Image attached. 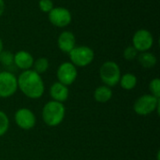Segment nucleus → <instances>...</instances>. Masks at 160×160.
<instances>
[{
    "label": "nucleus",
    "mask_w": 160,
    "mask_h": 160,
    "mask_svg": "<svg viewBox=\"0 0 160 160\" xmlns=\"http://www.w3.org/2000/svg\"><path fill=\"white\" fill-rule=\"evenodd\" d=\"M138 54H139V52L132 45L128 46L123 52V56L127 61H133V60L137 59Z\"/></svg>",
    "instance_id": "nucleus-21"
},
{
    "label": "nucleus",
    "mask_w": 160,
    "mask_h": 160,
    "mask_svg": "<svg viewBox=\"0 0 160 160\" xmlns=\"http://www.w3.org/2000/svg\"><path fill=\"white\" fill-rule=\"evenodd\" d=\"M49 67H50V63H49L48 58L39 57V58H38L37 60L34 61V65H33L32 69L35 70L37 73L41 75V74L45 73L49 69Z\"/></svg>",
    "instance_id": "nucleus-17"
},
{
    "label": "nucleus",
    "mask_w": 160,
    "mask_h": 160,
    "mask_svg": "<svg viewBox=\"0 0 160 160\" xmlns=\"http://www.w3.org/2000/svg\"><path fill=\"white\" fill-rule=\"evenodd\" d=\"M34 57L27 51H19L14 53V65L19 68L23 70H28L33 68L34 65Z\"/></svg>",
    "instance_id": "nucleus-12"
},
{
    "label": "nucleus",
    "mask_w": 160,
    "mask_h": 160,
    "mask_svg": "<svg viewBox=\"0 0 160 160\" xmlns=\"http://www.w3.org/2000/svg\"><path fill=\"white\" fill-rule=\"evenodd\" d=\"M137 59H138L139 64L144 68H152L158 63L157 56L150 52H143L139 53L137 56Z\"/></svg>",
    "instance_id": "nucleus-15"
},
{
    "label": "nucleus",
    "mask_w": 160,
    "mask_h": 160,
    "mask_svg": "<svg viewBox=\"0 0 160 160\" xmlns=\"http://www.w3.org/2000/svg\"><path fill=\"white\" fill-rule=\"evenodd\" d=\"M5 1L4 0H0V17L3 15L4 11H5Z\"/></svg>",
    "instance_id": "nucleus-23"
},
{
    "label": "nucleus",
    "mask_w": 160,
    "mask_h": 160,
    "mask_svg": "<svg viewBox=\"0 0 160 160\" xmlns=\"http://www.w3.org/2000/svg\"><path fill=\"white\" fill-rule=\"evenodd\" d=\"M48 18L50 22L59 28L67 27L72 21V15L69 9L63 7H55L49 13Z\"/></svg>",
    "instance_id": "nucleus-10"
},
{
    "label": "nucleus",
    "mask_w": 160,
    "mask_h": 160,
    "mask_svg": "<svg viewBox=\"0 0 160 160\" xmlns=\"http://www.w3.org/2000/svg\"><path fill=\"white\" fill-rule=\"evenodd\" d=\"M50 96L52 98V100L64 103L69 98L68 86H67L59 82H55L50 87Z\"/></svg>",
    "instance_id": "nucleus-13"
},
{
    "label": "nucleus",
    "mask_w": 160,
    "mask_h": 160,
    "mask_svg": "<svg viewBox=\"0 0 160 160\" xmlns=\"http://www.w3.org/2000/svg\"><path fill=\"white\" fill-rule=\"evenodd\" d=\"M70 63L76 68H85L93 63L95 59V52L92 48L88 46H76L68 52Z\"/></svg>",
    "instance_id": "nucleus-5"
},
{
    "label": "nucleus",
    "mask_w": 160,
    "mask_h": 160,
    "mask_svg": "<svg viewBox=\"0 0 160 160\" xmlns=\"http://www.w3.org/2000/svg\"><path fill=\"white\" fill-rule=\"evenodd\" d=\"M154 37L153 34L147 29L137 30L132 38V46L139 52H148L154 46Z\"/></svg>",
    "instance_id": "nucleus-7"
},
{
    "label": "nucleus",
    "mask_w": 160,
    "mask_h": 160,
    "mask_svg": "<svg viewBox=\"0 0 160 160\" xmlns=\"http://www.w3.org/2000/svg\"><path fill=\"white\" fill-rule=\"evenodd\" d=\"M18 89L30 99H38L45 93V83L40 74L35 70H23L18 77Z\"/></svg>",
    "instance_id": "nucleus-1"
},
{
    "label": "nucleus",
    "mask_w": 160,
    "mask_h": 160,
    "mask_svg": "<svg viewBox=\"0 0 160 160\" xmlns=\"http://www.w3.org/2000/svg\"><path fill=\"white\" fill-rule=\"evenodd\" d=\"M14 122L22 130H31L37 124V116L28 108H20L14 113Z\"/></svg>",
    "instance_id": "nucleus-8"
},
{
    "label": "nucleus",
    "mask_w": 160,
    "mask_h": 160,
    "mask_svg": "<svg viewBox=\"0 0 160 160\" xmlns=\"http://www.w3.org/2000/svg\"><path fill=\"white\" fill-rule=\"evenodd\" d=\"M9 129V118L8 114L0 111V138L3 137Z\"/></svg>",
    "instance_id": "nucleus-19"
},
{
    "label": "nucleus",
    "mask_w": 160,
    "mask_h": 160,
    "mask_svg": "<svg viewBox=\"0 0 160 160\" xmlns=\"http://www.w3.org/2000/svg\"><path fill=\"white\" fill-rule=\"evenodd\" d=\"M121 69L114 61H106L99 68V78L104 85L114 87L119 83L121 78Z\"/></svg>",
    "instance_id": "nucleus-4"
},
{
    "label": "nucleus",
    "mask_w": 160,
    "mask_h": 160,
    "mask_svg": "<svg viewBox=\"0 0 160 160\" xmlns=\"http://www.w3.org/2000/svg\"><path fill=\"white\" fill-rule=\"evenodd\" d=\"M57 82L69 86L73 84L78 78V69L70 62H64L59 65L56 71Z\"/></svg>",
    "instance_id": "nucleus-9"
},
{
    "label": "nucleus",
    "mask_w": 160,
    "mask_h": 160,
    "mask_svg": "<svg viewBox=\"0 0 160 160\" xmlns=\"http://www.w3.org/2000/svg\"><path fill=\"white\" fill-rule=\"evenodd\" d=\"M112 90L111 87L106 85H99L94 92V98L98 103H107L112 98Z\"/></svg>",
    "instance_id": "nucleus-14"
},
{
    "label": "nucleus",
    "mask_w": 160,
    "mask_h": 160,
    "mask_svg": "<svg viewBox=\"0 0 160 160\" xmlns=\"http://www.w3.org/2000/svg\"><path fill=\"white\" fill-rule=\"evenodd\" d=\"M159 106L160 98L154 97L151 94H145L135 100L133 110L135 113L140 116H147L156 111L159 113Z\"/></svg>",
    "instance_id": "nucleus-3"
},
{
    "label": "nucleus",
    "mask_w": 160,
    "mask_h": 160,
    "mask_svg": "<svg viewBox=\"0 0 160 160\" xmlns=\"http://www.w3.org/2000/svg\"><path fill=\"white\" fill-rule=\"evenodd\" d=\"M0 63L2 66L6 68H8L14 65V53H12L9 51L3 50L0 52Z\"/></svg>",
    "instance_id": "nucleus-18"
},
{
    "label": "nucleus",
    "mask_w": 160,
    "mask_h": 160,
    "mask_svg": "<svg viewBox=\"0 0 160 160\" xmlns=\"http://www.w3.org/2000/svg\"><path fill=\"white\" fill-rule=\"evenodd\" d=\"M18 91L17 77L10 71L0 72V98H8Z\"/></svg>",
    "instance_id": "nucleus-6"
},
{
    "label": "nucleus",
    "mask_w": 160,
    "mask_h": 160,
    "mask_svg": "<svg viewBox=\"0 0 160 160\" xmlns=\"http://www.w3.org/2000/svg\"><path fill=\"white\" fill-rule=\"evenodd\" d=\"M4 50V43H3V40L2 38H0V52Z\"/></svg>",
    "instance_id": "nucleus-24"
},
{
    "label": "nucleus",
    "mask_w": 160,
    "mask_h": 160,
    "mask_svg": "<svg viewBox=\"0 0 160 160\" xmlns=\"http://www.w3.org/2000/svg\"><path fill=\"white\" fill-rule=\"evenodd\" d=\"M66 116V107L64 103L50 100L46 102L41 111V117L44 124L50 128L60 126Z\"/></svg>",
    "instance_id": "nucleus-2"
},
{
    "label": "nucleus",
    "mask_w": 160,
    "mask_h": 160,
    "mask_svg": "<svg viewBox=\"0 0 160 160\" xmlns=\"http://www.w3.org/2000/svg\"><path fill=\"white\" fill-rule=\"evenodd\" d=\"M57 45L61 52L68 53L76 47L75 35L68 30L61 32L57 39Z\"/></svg>",
    "instance_id": "nucleus-11"
},
{
    "label": "nucleus",
    "mask_w": 160,
    "mask_h": 160,
    "mask_svg": "<svg viewBox=\"0 0 160 160\" xmlns=\"http://www.w3.org/2000/svg\"><path fill=\"white\" fill-rule=\"evenodd\" d=\"M149 91L151 95L158 98H160V80L158 78H155L150 82Z\"/></svg>",
    "instance_id": "nucleus-20"
},
{
    "label": "nucleus",
    "mask_w": 160,
    "mask_h": 160,
    "mask_svg": "<svg viewBox=\"0 0 160 160\" xmlns=\"http://www.w3.org/2000/svg\"><path fill=\"white\" fill-rule=\"evenodd\" d=\"M119 84L124 90H127V91L133 90L138 84V78L133 73H129V72L125 73L121 75Z\"/></svg>",
    "instance_id": "nucleus-16"
},
{
    "label": "nucleus",
    "mask_w": 160,
    "mask_h": 160,
    "mask_svg": "<svg viewBox=\"0 0 160 160\" xmlns=\"http://www.w3.org/2000/svg\"><path fill=\"white\" fill-rule=\"evenodd\" d=\"M38 8L42 12L49 13L54 8V5H53L52 0H39L38 1Z\"/></svg>",
    "instance_id": "nucleus-22"
}]
</instances>
